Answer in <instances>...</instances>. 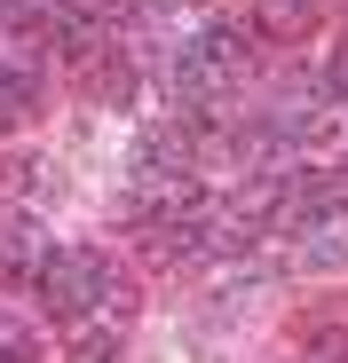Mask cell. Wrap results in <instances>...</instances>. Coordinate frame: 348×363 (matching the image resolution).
Segmentation results:
<instances>
[{
    "instance_id": "52a82bcc",
    "label": "cell",
    "mask_w": 348,
    "mask_h": 363,
    "mask_svg": "<svg viewBox=\"0 0 348 363\" xmlns=\"http://www.w3.org/2000/svg\"><path fill=\"white\" fill-rule=\"evenodd\" d=\"M309 363H348V332H317V347H309Z\"/></svg>"
},
{
    "instance_id": "3957f363",
    "label": "cell",
    "mask_w": 348,
    "mask_h": 363,
    "mask_svg": "<svg viewBox=\"0 0 348 363\" xmlns=\"http://www.w3.org/2000/svg\"><path fill=\"white\" fill-rule=\"evenodd\" d=\"M32 284H40V308L55 324H87L95 308L119 300V277H111V261L95 245H48L40 269H32Z\"/></svg>"
},
{
    "instance_id": "277c9868",
    "label": "cell",
    "mask_w": 348,
    "mask_h": 363,
    "mask_svg": "<svg viewBox=\"0 0 348 363\" xmlns=\"http://www.w3.org/2000/svg\"><path fill=\"white\" fill-rule=\"evenodd\" d=\"M32 95H40V79H32V72H16L9 55H0V127H9V118H24V111H32Z\"/></svg>"
},
{
    "instance_id": "5b68a950",
    "label": "cell",
    "mask_w": 348,
    "mask_h": 363,
    "mask_svg": "<svg viewBox=\"0 0 348 363\" xmlns=\"http://www.w3.org/2000/svg\"><path fill=\"white\" fill-rule=\"evenodd\" d=\"M0 190H16V198H48L40 158H9V166H0Z\"/></svg>"
},
{
    "instance_id": "9c48e42d",
    "label": "cell",
    "mask_w": 348,
    "mask_h": 363,
    "mask_svg": "<svg viewBox=\"0 0 348 363\" xmlns=\"http://www.w3.org/2000/svg\"><path fill=\"white\" fill-rule=\"evenodd\" d=\"M80 355H87V363H111V355H119V340H87Z\"/></svg>"
},
{
    "instance_id": "ba28073f",
    "label": "cell",
    "mask_w": 348,
    "mask_h": 363,
    "mask_svg": "<svg viewBox=\"0 0 348 363\" xmlns=\"http://www.w3.org/2000/svg\"><path fill=\"white\" fill-rule=\"evenodd\" d=\"M0 363H32V340L24 332H0Z\"/></svg>"
},
{
    "instance_id": "6da1fadb",
    "label": "cell",
    "mask_w": 348,
    "mask_h": 363,
    "mask_svg": "<svg viewBox=\"0 0 348 363\" xmlns=\"http://www.w3.org/2000/svg\"><path fill=\"white\" fill-rule=\"evenodd\" d=\"M238 87H246V32L238 24H206L174 48V103L190 118H214Z\"/></svg>"
},
{
    "instance_id": "8992f818",
    "label": "cell",
    "mask_w": 348,
    "mask_h": 363,
    "mask_svg": "<svg viewBox=\"0 0 348 363\" xmlns=\"http://www.w3.org/2000/svg\"><path fill=\"white\" fill-rule=\"evenodd\" d=\"M325 95H332V103H348V40L325 55Z\"/></svg>"
},
{
    "instance_id": "7a4b0ae2",
    "label": "cell",
    "mask_w": 348,
    "mask_h": 363,
    "mask_svg": "<svg viewBox=\"0 0 348 363\" xmlns=\"http://www.w3.org/2000/svg\"><path fill=\"white\" fill-rule=\"evenodd\" d=\"M127 190L151 206V221L183 213L198 198V135L190 127H151L135 143V158H127Z\"/></svg>"
}]
</instances>
